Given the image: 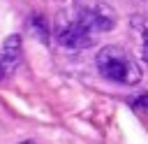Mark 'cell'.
Masks as SVG:
<instances>
[{
	"mask_svg": "<svg viewBox=\"0 0 148 144\" xmlns=\"http://www.w3.org/2000/svg\"><path fill=\"white\" fill-rule=\"evenodd\" d=\"M113 26V14L106 7H86L79 9L76 16L67 19L58 28V42L69 49H86L95 42V33L109 30Z\"/></svg>",
	"mask_w": 148,
	"mask_h": 144,
	"instance_id": "6da1fadb",
	"label": "cell"
},
{
	"mask_svg": "<svg viewBox=\"0 0 148 144\" xmlns=\"http://www.w3.org/2000/svg\"><path fill=\"white\" fill-rule=\"evenodd\" d=\"M97 70L102 72V77L116 81V84H125V86H134L141 81V67L139 63L120 46H104L97 58Z\"/></svg>",
	"mask_w": 148,
	"mask_h": 144,
	"instance_id": "7a4b0ae2",
	"label": "cell"
},
{
	"mask_svg": "<svg viewBox=\"0 0 148 144\" xmlns=\"http://www.w3.org/2000/svg\"><path fill=\"white\" fill-rule=\"evenodd\" d=\"M18 37H9L5 42V49L0 51V72H9L14 63L18 60Z\"/></svg>",
	"mask_w": 148,
	"mask_h": 144,
	"instance_id": "3957f363",
	"label": "cell"
},
{
	"mask_svg": "<svg viewBox=\"0 0 148 144\" xmlns=\"http://www.w3.org/2000/svg\"><path fill=\"white\" fill-rule=\"evenodd\" d=\"M134 107H136V109H143V111H148V95H141L139 100H134Z\"/></svg>",
	"mask_w": 148,
	"mask_h": 144,
	"instance_id": "277c9868",
	"label": "cell"
},
{
	"mask_svg": "<svg viewBox=\"0 0 148 144\" xmlns=\"http://www.w3.org/2000/svg\"><path fill=\"white\" fill-rule=\"evenodd\" d=\"M141 56H143V60H146V63H148V42H146V44H143V51H141Z\"/></svg>",
	"mask_w": 148,
	"mask_h": 144,
	"instance_id": "5b68a950",
	"label": "cell"
},
{
	"mask_svg": "<svg viewBox=\"0 0 148 144\" xmlns=\"http://www.w3.org/2000/svg\"><path fill=\"white\" fill-rule=\"evenodd\" d=\"M25 144H30V142H25Z\"/></svg>",
	"mask_w": 148,
	"mask_h": 144,
	"instance_id": "8992f818",
	"label": "cell"
}]
</instances>
